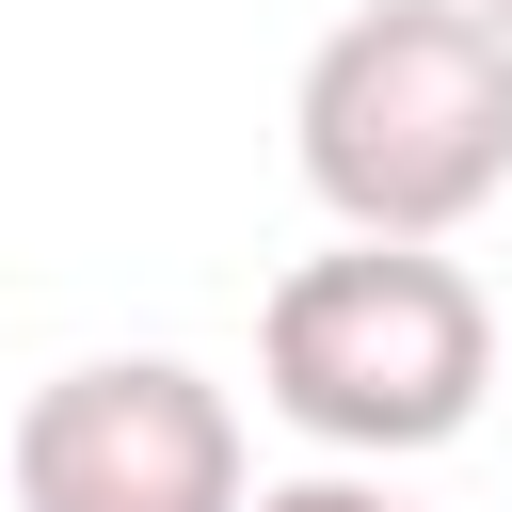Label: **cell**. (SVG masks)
Returning a JSON list of instances; mask_svg holds the SVG:
<instances>
[{
	"label": "cell",
	"mask_w": 512,
	"mask_h": 512,
	"mask_svg": "<svg viewBox=\"0 0 512 512\" xmlns=\"http://www.w3.org/2000/svg\"><path fill=\"white\" fill-rule=\"evenodd\" d=\"M240 512H400V496H384L368 464H304V480H256Z\"/></svg>",
	"instance_id": "277c9868"
},
{
	"label": "cell",
	"mask_w": 512,
	"mask_h": 512,
	"mask_svg": "<svg viewBox=\"0 0 512 512\" xmlns=\"http://www.w3.org/2000/svg\"><path fill=\"white\" fill-rule=\"evenodd\" d=\"M16 512H240L256 448L192 352H80L16 400Z\"/></svg>",
	"instance_id": "3957f363"
},
{
	"label": "cell",
	"mask_w": 512,
	"mask_h": 512,
	"mask_svg": "<svg viewBox=\"0 0 512 512\" xmlns=\"http://www.w3.org/2000/svg\"><path fill=\"white\" fill-rule=\"evenodd\" d=\"M256 400L336 464H416L496 400V304L432 240L288 256L272 304H256Z\"/></svg>",
	"instance_id": "7a4b0ae2"
},
{
	"label": "cell",
	"mask_w": 512,
	"mask_h": 512,
	"mask_svg": "<svg viewBox=\"0 0 512 512\" xmlns=\"http://www.w3.org/2000/svg\"><path fill=\"white\" fill-rule=\"evenodd\" d=\"M288 160L336 240H448L512 192V32L464 0H368L288 80Z\"/></svg>",
	"instance_id": "6da1fadb"
},
{
	"label": "cell",
	"mask_w": 512,
	"mask_h": 512,
	"mask_svg": "<svg viewBox=\"0 0 512 512\" xmlns=\"http://www.w3.org/2000/svg\"><path fill=\"white\" fill-rule=\"evenodd\" d=\"M464 16H480V32H512V0H464Z\"/></svg>",
	"instance_id": "5b68a950"
}]
</instances>
